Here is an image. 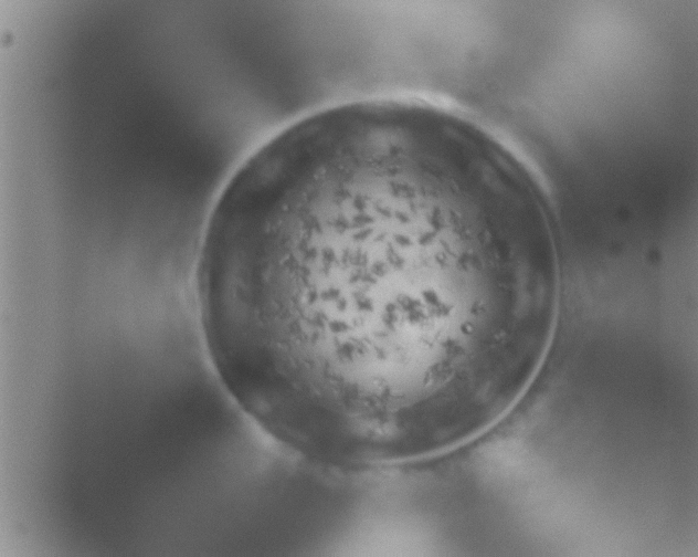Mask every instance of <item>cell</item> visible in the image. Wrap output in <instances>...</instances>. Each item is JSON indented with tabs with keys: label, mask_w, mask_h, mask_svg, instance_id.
I'll use <instances>...</instances> for the list:
<instances>
[{
	"label": "cell",
	"mask_w": 698,
	"mask_h": 557,
	"mask_svg": "<svg viewBox=\"0 0 698 557\" xmlns=\"http://www.w3.org/2000/svg\"><path fill=\"white\" fill-rule=\"evenodd\" d=\"M558 292L553 249L487 159L390 127L277 153L219 266L262 385L314 432L361 443L508 398Z\"/></svg>",
	"instance_id": "cell-1"
}]
</instances>
